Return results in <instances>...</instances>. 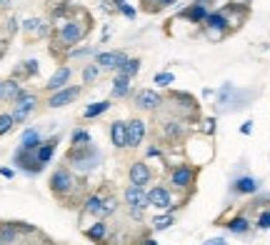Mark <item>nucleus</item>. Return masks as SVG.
<instances>
[{
  "instance_id": "obj_7",
  "label": "nucleus",
  "mask_w": 270,
  "mask_h": 245,
  "mask_svg": "<svg viewBox=\"0 0 270 245\" xmlns=\"http://www.w3.org/2000/svg\"><path fill=\"white\" fill-rule=\"evenodd\" d=\"M78 95H80V88H63V90H55L48 98V108H65V105L75 103Z\"/></svg>"
},
{
  "instance_id": "obj_5",
  "label": "nucleus",
  "mask_w": 270,
  "mask_h": 245,
  "mask_svg": "<svg viewBox=\"0 0 270 245\" xmlns=\"http://www.w3.org/2000/svg\"><path fill=\"white\" fill-rule=\"evenodd\" d=\"M128 180L130 185H145L153 180V170L148 168V163H143V160H135L130 168H128Z\"/></svg>"
},
{
  "instance_id": "obj_4",
  "label": "nucleus",
  "mask_w": 270,
  "mask_h": 245,
  "mask_svg": "<svg viewBox=\"0 0 270 245\" xmlns=\"http://www.w3.org/2000/svg\"><path fill=\"white\" fill-rule=\"evenodd\" d=\"M123 200L128 208H148V190L143 185H128L123 190Z\"/></svg>"
},
{
  "instance_id": "obj_18",
  "label": "nucleus",
  "mask_w": 270,
  "mask_h": 245,
  "mask_svg": "<svg viewBox=\"0 0 270 245\" xmlns=\"http://www.w3.org/2000/svg\"><path fill=\"white\" fill-rule=\"evenodd\" d=\"M40 143H43V140H40V133L30 128V130H25V133H23L20 148H25V150H38V148H40Z\"/></svg>"
},
{
  "instance_id": "obj_8",
  "label": "nucleus",
  "mask_w": 270,
  "mask_h": 245,
  "mask_svg": "<svg viewBox=\"0 0 270 245\" xmlns=\"http://www.w3.org/2000/svg\"><path fill=\"white\" fill-rule=\"evenodd\" d=\"M15 163L23 168V170H28V173H40L45 165H40L38 163V158H35V150H25V148H18V153H15Z\"/></svg>"
},
{
  "instance_id": "obj_37",
  "label": "nucleus",
  "mask_w": 270,
  "mask_h": 245,
  "mask_svg": "<svg viewBox=\"0 0 270 245\" xmlns=\"http://www.w3.org/2000/svg\"><path fill=\"white\" fill-rule=\"evenodd\" d=\"M115 5H118V8L125 13V15H128V18H135V10H133L130 5H125V0H115Z\"/></svg>"
},
{
  "instance_id": "obj_11",
  "label": "nucleus",
  "mask_w": 270,
  "mask_h": 245,
  "mask_svg": "<svg viewBox=\"0 0 270 245\" xmlns=\"http://www.w3.org/2000/svg\"><path fill=\"white\" fill-rule=\"evenodd\" d=\"M83 35H85V30H83L78 23H65L63 30H60V40H63L65 45H73V43H80Z\"/></svg>"
},
{
  "instance_id": "obj_25",
  "label": "nucleus",
  "mask_w": 270,
  "mask_h": 245,
  "mask_svg": "<svg viewBox=\"0 0 270 245\" xmlns=\"http://www.w3.org/2000/svg\"><path fill=\"white\" fill-rule=\"evenodd\" d=\"M228 228L233 230V233H248L250 230V223H248V218H243V215H238V218H233L230 223H228Z\"/></svg>"
},
{
  "instance_id": "obj_1",
  "label": "nucleus",
  "mask_w": 270,
  "mask_h": 245,
  "mask_svg": "<svg viewBox=\"0 0 270 245\" xmlns=\"http://www.w3.org/2000/svg\"><path fill=\"white\" fill-rule=\"evenodd\" d=\"M35 105H38V95L35 93H20L15 98V108H13V120L15 122H25L35 113Z\"/></svg>"
},
{
  "instance_id": "obj_22",
  "label": "nucleus",
  "mask_w": 270,
  "mask_h": 245,
  "mask_svg": "<svg viewBox=\"0 0 270 245\" xmlns=\"http://www.w3.org/2000/svg\"><path fill=\"white\" fill-rule=\"evenodd\" d=\"M173 223H175V215H173V213L155 215V218H153V230H168Z\"/></svg>"
},
{
  "instance_id": "obj_29",
  "label": "nucleus",
  "mask_w": 270,
  "mask_h": 245,
  "mask_svg": "<svg viewBox=\"0 0 270 245\" xmlns=\"http://www.w3.org/2000/svg\"><path fill=\"white\" fill-rule=\"evenodd\" d=\"M23 28H25L28 35H43V33H45V25H43L40 20H25Z\"/></svg>"
},
{
  "instance_id": "obj_40",
  "label": "nucleus",
  "mask_w": 270,
  "mask_h": 245,
  "mask_svg": "<svg viewBox=\"0 0 270 245\" xmlns=\"http://www.w3.org/2000/svg\"><path fill=\"white\" fill-rule=\"evenodd\" d=\"M25 70H28L30 75H33V73H38V65H35V60H28V63H25Z\"/></svg>"
},
{
  "instance_id": "obj_31",
  "label": "nucleus",
  "mask_w": 270,
  "mask_h": 245,
  "mask_svg": "<svg viewBox=\"0 0 270 245\" xmlns=\"http://www.w3.org/2000/svg\"><path fill=\"white\" fill-rule=\"evenodd\" d=\"M98 75H100V68L93 63V65H88V68L83 70V83H95V80H98Z\"/></svg>"
},
{
  "instance_id": "obj_2",
  "label": "nucleus",
  "mask_w": 270,
  "mask_h": 245,
  "mask_svg": "<svg viewBox=\"0 0 270 245\" xmlns=\"http://www.w3.org/2000/svg\"><path fill=\"white\" fill-rule=\"evenodd\" d=\"M98 158H100V155L95 153L90 145H85V148H73V150L68 153V160H70L78 170H90L93 165H98Z\"/></svg>"
},
{
  "instance_id": "obj_45",
  "label": "nucleus",
  "mask_w": 270,
  "mask_h": 245,
  "mask_svg": "<svg viewBox=\"0 0 270 245\" xmlns=\"http://www.w3.org/2000/svg\"><path fill=\"white\" fill-rule=\"evenodd\" d=\"M0 245H3V238H0Z\"/></svg>"
},
{
  "instance_id": "obj_41",
  "label": "nucleus",
  "mask_w": 270,
  "mask_h": 245,
  "mask_svg": "<svg viewBox=\"0 0 270 245\" xmlns=\"http://www.w3.org/2000/svg\"><path fill=\"white\" fill-rule=\"evenodd\" d=\"M0 175H3V178H13L15 173H13L10 168H0Z\"/></svg>"
},
{
  "instance_id": "obj_39",
  "label": "nucleus",
  "mask_w": 270,
  "mask_h": 245,
  "mask_svg": "<svg viewBox=\"0 0 270 245\" xmlns=\"http://www.w3.org/2000/svg\"><path fill=\"white\" fill-rule=\"evenodd\" d=\"M203 245H228V243H225L223 238H210V240H205Z\"/></svg>"
},
{
  "instance_id": "obj_32",
  "label": "nucleus",
  "mask_w": 270,
  "mask_h": 245,
  "mask_svg": "<svg viewBox=\"0 0 270 245\" xmlns=\"http://www.w3.org/2000/svg\"><path fill=\"white\" fill-rule=\"evenodd\" d=\"M118 210V198L115 195H108V198H103V215H110Z\"/></svg>"
},
{
  "instance_id": "obj_9",
  "label": "nucleus",
  "mask_w": 270,
  "mask_h": 245,
  "mask_svg": "<svg viewBox=\"0 0 270 245\" xmlns=\"http://www.w3.org/2000/svg\"><path fill=\"white\" fill-rule=\"evenodd\" d=\"M125 125H128V148H138L143 143V138H145V122L140 118H133Z\"/></svg>"
},
{
  "instance_id": "obj_21",
  "label": "nucleus",
  "mask_w": 270,
  "mask_h": 245,
  "mask_svg": "<svg viewBox=\"0 0 270 245\" xmlns=\"http://www.w3.org/2000/svg\"><path fill=\"white\" fill-rule=\"evenodd\" d=\"M128 90H130V78L120 73L118 78L113 80V95H115V98H123V95H128Z\"/></svg>"
},
{
  "instance_id": "obj_33",
  "label": "nucleus",
  "mask_w": 270,
  "mask_h": 245,
  "mask_svg": "<svg viewBox=\"0 0 270 245\" xmlns=\"http://www.w3.org/2000/svg\"><path fill=\"white\" fill-rule=\"evenodd\" d=\"M13 125H15L13 115H10V113H3V115H0V135L10 133V130H13Z\"/></svg>"
},
{
  "instance_id": "obj_38",
  "label": "nucleus",
  "mask_w": 270,
  "mask_h": 245,
  "mask_svg": "<svg viewBox=\"0 0 270 245\" xmlns=\"http://www.w3.org/2000/svg\"><path fill=\"white\" fill-rule=\"evenodd\" d=\"M143 213H145V208H130V215H133V218H138V220L143 218Z\"/></svg>"
},
{
  "instance_id": "obj_6",
  "label": "nucleus",
  "mask_w": 270,
  "mask_h": 245,
  "mask_svg": "<svg viewBox=\"0 0 270 245\" xmlns=\"http://www.w3.org/2000/svg\"><path fill=\"white\" fill-rule=\"evenodd\" d=\"M148 203L153 205V208H158V210H168V208L173 205L170 190H168V188H163V185L150 188V190H148Z\"/></svg>"
},
{
  "instance_id": "obj_30",
  "label": "nucleus",
  "mask_w": 270,
  "mask_h": 245,
  "mask_svg": "<svg viewBox=\"0 0 270 245\" xmlns=\"http://www.w3.org/2000/svg\"><path fill=\"white\" fill-rule=\"evenodd\" d=\"M205 23H208L210 30H223V28H225V18H223V15H218V13H215V15H208V18H205Z\"/></svg>"
},
{
  "instance_id": "obj_20",
  "label": "nucleus",
  "mask_w": 270,
  "mask_h": 245,
  "mask_svg": "<svg viewBox=\"0 0 270 245\" xmlns=\"http://www.w3.org/2000/svg\"><path fill=\"white\" fill-rule=\"evenodd\" d=\"M233 188H235V193L250 195V193H255V190H258V180H255V178H248V175H245V178H238Z\"/></svg>"
},
{
  "instance_id": "obj_19",
  "label": "nucleus",
  "mask_w": 270,
  "mask_h": 245,
  "mask_svg": "<svg viewBox=\"0 0 270 245\" xmlns=\"http://www.w3.org/2000/svg\"><path fill=\"white\" fill-rule=\"evenodd\" d=\"M88 215H95V218H100L103 215V195H88L85 198V208H83Z\"/></svg>"
},
{
  "instance_id": "obj_12",
  "label": "nucleus",
  "mask_w": 270,
  "mask_h": 245,
  "mask_svg": "<svg viewBox=\"0 0 270 245\" xmlns=\"http://www.w3.org/2000/svg\"><path fill=\"white\" fill-rule=\"evenodd\" d=\"M135 103H138V108L140 110H155L163 100H160V95L155 90H140L135 95Z\"/></svg>"
},
{
  "instance_id": "obj_26",
  "label": "nucleus",
  "mask_w": 270,
  "mask_h": 245,
  "mask_svg": "<svg viewBox=\"0 0 270 245\" xmlns=\"http://www.w3.org/2000/svg\"><path fill=\"white\" fill-rule=\"evenodd\" d=\"M183 15H185V18H190V20H205V18H208V13H205V5H203V3L193 5V8H190V10H185Z\"/></svg>"
},
{
  "instance_id": "obj_10",
  "label": "nucleus",
  "mask_w": 270,
  "mask_h": 245,
  "mask_svg": "<svg viewBox=\"0 0 270 245\" xmlns=\"http://www.w3.org/2000/svg\"><path fill=\"white\" fill-rule=\"evenodd\" d=\"M193 180H195V170L188 168V165H178V168L170 173V183L175 185V188H190Z\"/></svg>"
},
{
  "instance_id": "obj_34",
  "label": "nucleus",
  "mask_w": 270,
  "mask_h": 245,
  "mask_svg": "<svg viewBox=\"0 0 270 245\" xmlns=\"http://www.w3.org/2000/svg\"><path fill=\"white\" fill-rule=\"evenodd\" d=\"M0 238H3V243H13V238H15V228H13L10 223L0 225Z\"/></svg>"
},
{
  "instance_id": "obj_35",
  "label": "nucleus",
  "mask_w": 270,
  "mask_h": 245,
  "mask_svg": "<svg viewBox=\"0 0 270 245\" xmlns=\"http://www.w3.org/2000/svg\"><path fill=\"white\" fill-rule=\"evenodd\" d=\"M173 80H175V75H173V73H158V75H155V85H160V88L170 85Z\"/></svg>"
},
{
  "instance_id": "obj_42",
  "label": "nucleus",
  "mask_w": 270,
  "mask_h": 245,
  "mask_svg": "<svg viewBox=\"0 0 270 245\" xmlns=\"http://www.w3.org/2000/svg\"><path fill=\"white\" fill-rule=\"evenodd\" d=\"M240 130H243V133H245V135H248V133H250V130H253V125H250V122H245V125H243V128H240Z\"/></svg>"
},
{
  "instance_id": "obj_3",
  "label": "nucleus",
  "mask_w": 270,
  "mask_h": 245,
  "mask_svg": "<svg viewBox=\"0 0 270 245\" xmlns=\"http://www.w3.org/2000/svg\"><path fill=\"white\" fill-rule=\"evenodd\" d=\"M73 185H75V178H73V173L68 170V168H55V173L50 175V190L55 193V195H65V193H70L73 190Z\"/></svg>"
},
{
  "instance_id": "obj_23",
  "label": "nucleus",
  "mask_w": 270,
  "mask_h": 245,
  "mask_svg": "<svg viewBox=\"0 0 270 245\" xmlns=\"http://www.w3.org/2000/svg\"><path fill=\"white\" fill-rule=\"evenodd\" d=\"M108 108H110V100H100V103H93V105H88L83 115H85V118H98V115H103Z\"/></svg>"
},
{
  "instance_id": "obj_44",
  "label": "nucleus",
  "mask_w": 270,
  "mask_h": 245,
  "mask_svg": "<svg viewBox=\"0 0 270 245\" xmlns=\"http://www.w3.org/2000/svg\"><path fill=\"white\" fill-rule=\"evenodd\" d=\"M158 3H160V5H170L173 0H158Z\"/></svg>"
},
{
  "instance_id": "obj_24",
  "label": "nucleus",
  "mask_w": 270,
  "mask_h": 245,
  "mask_svg": "<svg viewBox=\"0 0 270 245\" xmlns=\"http://www.w3.org/2000/svg\"><path fill=\"white\" fill-rule=\"evenodd\" d=\"M70 140H73V148H85V145H90V133L78 128V130H73Z\"/></svg>"
},
{
  "instance_id": "obj_17",
  "label": "nucleus",
  "mask_w": 270,
  "mask_h": 245,
  "mask_svg": "<svg viewBox=\"0 0 270 245\" xmlns=\"http://www.w3.org/2000/svg\"><path fill=\"white\" fill-rule=\"evenodd\" d=\"M20 85L15 83V80H5V83H0V98L3 100H10V103H15V98L20 95Z\"/></svg>"
},
{
  "instance_id": "obj_16",
  "label": "nucleus",
  "mask_w": 270,
  "mask_h": 245,
  "mask_svg": "<svg viewBox=\"0 0 270 245\" xmlns=\"http://www.w3.org/2000/svg\"><path fill=\"white\" fill-rule=\"evenodd\" d=\"M105 233H108L105 223H103V220H95L88 230H85V238H88L90 243H103V240H105Z\"/></svg>"
},
{
  "instance_id": "obj_14",
  "label": "nucleus",
  "mask_w": 270,
  "mask_h": 245,
  "mask_svg": "<svg viewBox=\"0 0 270 245\" xmlns=\"http://www.w3.org/2000/svg\"><path fill=\"white\" fill-rule=\"evenodd\" d=\"M68 80H70V68H58V70L53 73V78L45 83V90H50V93L63 90Z\"/></svg>"
},
{
  "instance_id": "obj_13",
  "label": "nucleus",
  "mask_w": 270,
  "mask_h": 245,
  "mask_svg": "<svg viewBox=\"0 0 270 245\" xmlns=\"http://www.w3.org/2000/svg\"><path fill=\"white\" fill-rule=\"evenodd\" d=\"M110 140H113V145L115 148H128V125L123 120H115L110 125Z\"/></svg>"
},
{
  "instance_id": "obj_27",
  "label": "nucleus",
  "mask_w": 270,
  "mask_h": 245,
  "mask_svg": "<svg viewBox=\"0 0 270 245\" xmlns=\"http://www.w3.org/2000/svg\"><path fill=\"white\" fill-rule=\"evenodd\" d=\"M120 73H123V75H128V78L138 75V73H140V60H138V58H128L125 65L120 68Z\"/></svg>"
},
{
  "instance_id": "obj_43",
  "label": "nucleus",
  "mask_w": 270,
  "mask_h": 245,
  "mask_svg": "<svg viewBox=\"0 0 270 245\" xmlns=\"http://www.w3.org/2000/svg\"><path fill=\"white\" fill-rule=\"evenodd\" d=\"M143 245H155V240H153V238H148V240H143Z\"/></svg>"
},
{
  "instance_id": "obj_36",
  "label": "nucleus",
  "mask_w": 270,
  "mask_h": 245,
  "mask_svg": "<svg viewBox=\"0 0 270 245\" xmlns=\"http://www.w3.org/2000/svg\"><path fill=\"white\" fill-rule=\"evenodd\" d=\"M258 228H260V230H268L270 228V210L258 215Z\"/></svg>"
},
{
  "instance_id": "obj_15",
  "label": "nucleus",
  "mask_w": 270,
  "mask_h": 245,
  "mask_svg": "<svg viewBox=\"0 0 270 245\" xmlns=\"http://www.w3.org/2000/svg\"><path fill=\"white\" fill-rule=\"evenodd\" d=\"M55 145H58V138H53V140H48V143H40V148L35 150V158H38L40 165L50 163V158H53V153H55Z\"/></svg>"
},
{
  "instance_id": "obj_28",
  "label": "nucleus",
  "mask_w": 270,
  "mask_h": 245,
  "mask_svg": "<svg viewBox=\"0 0 270 245\" xmlns=\"http://www.w3.org/2000/svg\"><path fill=\"white\" fill-rule=\"evenodd\" d=\"M95 63L98 68H115V53H98Z\"/></svg>"
}]
</instances>
